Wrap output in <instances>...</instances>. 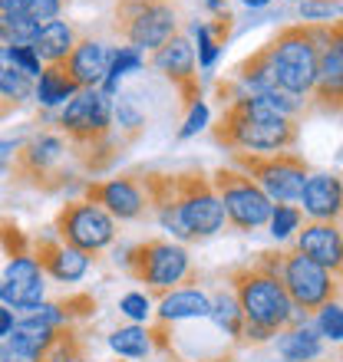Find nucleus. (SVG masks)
<instances>
[{"label":"nucleus","mask_w":343,"mask_h":362,"mask_svg":"<svg viewBox=\"0 0 343 362\" xmlns=\"http://www.w3.org/2000/svg\"><path fill=\"white\" fill-rule=\"evenodd\" d=\"M57 132L69 142V155L79 172L99 175L109 172L116 158L123 155V145L113 129V95L99 86L79 89L57 119Z\"/></svg>","instance_id":"f03ea898"},{"label":"nucleus","mask_w":343,"mask_h":362,"mask_svg":"<svg viewBox=\"0 0 343 362\" xmlns=\"http://www.w3.org/2000/svg\"><path fill=\"white\" fill-rule=\"evenodd\" d=\"M208 320L215 326H218L221 333L228 336L231 343L241 346V333H244V313H241L238 300H235V293H231V286H218L215 293H211V313Z\"/></svg>","instance_id":"b1692460"},{"label":"nucleus","mask_w":343,"mask_h":362,"mask_svg":"<svg viewBox=\"0 0 343 362\" xmlns=\"http://www.w3.org/2000/svg\"><path fill=\"white\" fill-rule=\"evenodd\" d=\"M113 129H119V145H133L145 132V112L133 99H119L113 105Z\"/></svg>","instance_id":"cd10ccee"},{"label":"nucleus","mask_w":343,"mask_h":362,"mask_svg":"<svg viewBox=\"0 0 343 362\" xmlns=\"http://www.w3.org/2000/svg\"><path fill=\"white\" fill-rule=\"evenodd\" d=\"M17 145L13 139H0V175L10 168V162H13V152H17Z\"/></svg>","instance_id":"58836bf2"},{"label":"nucleus","mask_w":343,"mask_h":362,"mask_svg":"<svg viewBox=\"0 0 343 362\" xmlns=\"http://www.w3.org/2000/svg\"><path fill=\"white\" fill-rule=\"evenodd\" d=\"M327 4H334V7H337V4H340V0H327Z\"/></svg>","instance_id":"a18cd8bd"},{"label":"nucleus","mask_w":343,"mask_h":362,"mask_svg":"<svg viewBox=\"0 0 343 362\" xmlns=\"http://www.w3.org/2000/svg\"><path fill=\"white\" fill-rule=\"evenodd\" d=\"M271 57L274 86L287 95L307 99L317 79V27L314 23H291L281 27L264 43Z\"/></svg>","instance_id":"423d86ee"},{"label":"nucleus","mask_w":343,"mask_h":362,"mask_svg":"<svg viewBox=\"0 0 343 362\" xmlns=\"http://www.w3.org/2000/svg\"><path fill=\"white\" fill-rule=\"evenodd\" d=\"M211 188L218 194L221 208H225V224L238 234H251V230L264 228L271 221L274 201L257 188L244 172H238L235 165H221L211 172Z\"/></svg>","instance_id":"9d476101"},{"label":"nucleus","mask_w":343,"mask_h":362,"mask_svg":"<svg viewBox=\"0 0 343 362\" xmlns=\"http://www.w3.org/2000/svg\"><path fill=\"white\" fill-rule=\"evenodd\" d=\"M83 198L99 204L113 221H145L152 214L139 175H119V178L109 181H86Z\"/></svg>","instance_id":"4468645a"},{"label":"nucleus","mask_w":343,"mask_h":362,"mask_svg":"<svg viewBox=\"0 0 343 362\" xmlns=\"http://www.w3.org/2000/svg\"><path fill=\"white\" fill-rule=\"evenodd\" d=\"M340 221H343V214H340ZM340 228H343V224H340Z\"/></svg>","instance_id":"09e8293b"},{"label":"nucleus","mask_w":343,"mask_h":362,"mask_svg":"<svg viewBox=\"0 0 343 362\" xmlns=\"http://www.w3.org/2000/svg\"><path fill=\"white\" fill-rule=\"evenodd\" d=\"M317 27V79L310 95L304 99L300 119L307 115H337L343 103V57L337 49V40L330 33V23H314Z\"/></svg>","instance_id":"ddd939ff"},{"label":"nucleus","mask_w":343,"mask_h":362,"mask_svg":"<svg viewBox=\"0 0 343 362\" xmlns=\"http://www.w3.org/2000/svg\"><path fill=\"white\" fill-rule=\"evenodd\" d=\"M241 4H244V7H251V10H257V7H267L271 0H241Z\"/></svg>","instance_id":"37998d69"},{"label":"nucleus","mask_w":343,"mask_h":362,"mask_svg":"<svg viewBox=\"0 0 343 362\" xmlns=\"http://www.w3.org/2000/svg\"><path fill=\"white\" fill-rule=\"evenodd\" d=\"M300 204H304L307 221H340L343 214V178L340 175H314L307 178L300 191Z\"/></svg>","instance_id":"a211bd4d"},{"label":"nucleus","mask_w":343,"mask_h":362,"mask_svg":"<svg viewBox=\"0 0 343 362\" xmlns=\"http://www.w3.org/2000/svg\"><path fill=\"white\" fill-rule=\"evenodd\" d=\"M13 326H17V316H13V310L0 303V339H7Z\"/></svg>","instance_id":"ea45409f"},{"label":"nucleus","mask_w":343,"mask_h":362,"mask_svg":"<svg viewBox=\"0 0 343 362\" xmlns=\"http://www.w3.org/2000/svg\"><path fill=\"white\" fill-rule=\"evenodd\" d=\"M30 257L37 260L43 274L60 280V284H77V280L86 276V270H89V257L73 247H67V244L57 238H37Z\"/></svg>","instance_id":"f3484780"},{"label":"nucleus","mask_w":343,"mask_h":362,"mask_svg":"<svg viewBox=\"0 0 343 362\" xmlns=\"http://www.w3.org/2000/svg\"><path fill=\"white\" fill-rule=\"evenodd\" d=\"M152 66L169 79L181 95V109L189 112L195 103H201V79H198V59H195V47L189 40L175 33L169 43L152 53Z\"/></svg>","instance_id":"2eb2a0df"},{"label":"nucleus","mask_w":343,"mask_h":362,"mask_svg":"<svg viewBox=\"0 0 343 362\" xmlns=\"http://www.w3.org/2000/svg\"><path fill=\"white\" fill-rule=\"evenodd\" d=\"M277 353L284 362H314L324 356V339L310 326H294V329H281L277 333Z\"/></svg>","instance_id":"4be33fe9"},{"label":"nucleus","mask_w":343,"mask_h":362,"mask_svg":"<svg viewBox=\"0 0 343 362\" xmlns=\"http://www.w3.org/2000/svg\"><path fill=\"white\" fill-rule=\"evenodd\" d=\"M7 49H10V47H7ZM10 53H13L17 66L23 69L30 79H40V73H43V63H40L37 49H33V47H17V49H10Z\"/></svg>","instance_id":"c9c22d12"},{"label":"nucleus","mask_w":343,"mask_h":362,"mask_svg":"<svg viewBox=\"0 0 343 362\" xmlns=\"http://www.w3.org/2000/svg\"><path fill=\"white\" fill-rule=\"evenodd\" d=\"M109 349L123 359H149L152 356V336L145 326H123L109 333Z\"/></svg>","instance_id":"a878e982"},{"label":"nucleus","mask_w":343,"mask_h":362,"mask_svg":"<svg viewBox=\"0 0 343 362\" xmlns=\"http://www.w3.org/2000/svg\"><path fill=\"white\" fill-rule=\"evenodd\" d=\"M195 33H198V66L211 69L215 59H218V53H221V47L215 43V37H211L208 23H195Z\"/></svg>","instance_id":"473e14b6"},{"label":"nucleus","mask_w":343,"mask_h":362,"mask_svg":"<svg viewBox=\"0 0 343 362\" xmlns=\"http://www.w3.org/2000/svg\"><path fill=\"white\" fill-rule=\"evenodd\" d=\"M69 142L53 129H43L33 139L17 145L13 162H10V178L23 185V188L43 191V194H57L77 181V172L67 168Z\"/></svg>","instance_id":"0eeeda50"},{"label":"nucleus","mask_w":343,"mask_h":362,"mask_svg":"<svg viewBox=\"0 0 343 362\" xmlns=\"http://www.w3.org/2000/svg\"><path fill=\"white\" fill-rule=\"evenodd\" d=\"M175 191H179V218L191 240L215 238L225 228V208L211 188V175L205 168H185L175 172Z\"/></svg>","instance_id":"9b49d317"},{"label":"nucleus","mask_w":343,"mask_h":362,"mask_svg":"<svg viewBox=\"0 0 343 362\" xmlns=\"http://www.w3.org/2000/svg\"><path fill=\"white\" fill-rule=\"evenodd\" d=\"M77 40H79V30L69 20H50V23L40 27L37 40H33V49H37L40 63L50 66V63H63L73 53Z\"/></svg>","instance_id":"412c9836"},{"label":"nucleus","mask_w":343,"mask_h":362,"mask_svg":"<svg viewBox=\"0 0 343 362\" xmlns=\"http://www.w3.org/2000/svg\"><path fill=\"white\" fill-rule=\"evenodd\" d=\"M254 264H261L264 270L284 284L291 303L300 310V313L314 316L317 310H324L327 303H340L343 300V284L334 274H327L324 267H317L314 260H307L297 247L287 250H257Z\"/></svg>","instance_id":"20e7f679"},{"label":"nucleus","mask_w":343,"mask_h":362,"mask_svg":"<svg viewBox=\"0 0 343 362\" xmlns=\"http://www.w3.org/2000/svg\"><path fill=\"white\" fill-rule=\"evenodd\" d=\"M211 139L228 152H287L300 139V122L281 112L267 93H244L221 109Z\"/></svg>","instance_id":"f257e3e1"},{"label":"nucleus","mask_w":343,"mask_h":362,"mask_svg":"<svg viewBox=\"0 0 343 362\" xmlns=\"http://www.w3.org/2000/svg\"><path fill=\"white\" fill-rule=\"evenodd\" d=\"M208 30H211V37H215V43H218V47H225V43H228V37H231V30H235V13H231L228 7L218 10V17L208 23Z\"/></svg>","instance_id":"4c0bfd02"},{"label":"nucleus","mask_w":343,"mask_h":362,"mask_svg":"<svg viewBox=\"0 0 343 362\" xmlns=\"http://www.w3.org/2000/svg\"><path fill=\"white\" fill-rule=\"evenodd\" d=\"M53 234L57 240H63L67 247L79 250L86 257L93 254H103L109 244L116 240V221L106 214L99 204L86 198H77V201H67L63 208L57 211L53 218Z\"/></svg>","instance_id":"f8f14e48"},{"label":"nucleus","mask_w":343,"mask_h":362,"mask_svg":"<svg viewBox=\"0 0 343 362\" xmlns=\"http://www.w3.org/2000/svg\"><path fill=\"white\" fill-rule=\"evenodd\" d=\"M205 4H208L211 10H225V4H221V0H205Z\"/></svg>","instance_id":"c03bdc74"},{"label":"nucleus","mask_w":343,"mask_h":362,"mask_svg":"<svg viewBox=\"0 0 343 362\" xmlns=\"http://www.w3.org/2000/svg\"><path fill=\"white\" fill-rule=\"evenodd\" d=\"M83 362H86V359H83Z\"/></svg>","instance_id":"3c124183"},{"label":"nucleus","mask_w":343,"mask_h":362,"mask_svg":"<svg viewBox=\"0 0 343 362\" xmlns=\"http://www.w3.org/2000/svg\"><path fill=\"white\" fill-rule=\"evenodd\" d=\"M109 53H113V49L106 47V43L79 33L77 47L63 59V66H67V73L73 76V83H77L79 89H93V86H99L106 79V73H109Z\"/></svg>","instance_id":"6ab92c4d"},{"label":"nucleus","mask_w":343,"mask_h":362,"mask_svg":"<svg viewBox=\"0 0 343 362\" xmlns=\"http://www.w3.org/2000/svg\"><path fill=\"white\" fill-rule=\"evenodd\" d=\"M123 267L135 284H145V290H149L145 296H155V300H162L175 286L198 284V270L191 267L189 250L169 238H149L129 247L123 257Z\"/></svg>","instance_id":"39448f33"},{"label":"nucleus","mask_w":343,"mask_h":362,"mask_svg":"<svg viewBox=\"0 0 343 362\" xmlns=\"http://www.w3.org/2000/svg\"><path fill=\"white\" fill-rule=\"evenodd\" d=\"M317 333L320 339H330V343H340L343 339V306L340 303H327L324 310H317Z\"/></svg>","instance_id":"7c9ffc66"},{"label":"nucleus","mask_w":343,"mask_h":362,"mask_svg":"<svg viewBox=\"0 0 343 362\" xmlns=\"http://www.w3.org/2000/svg\"><path fill=\"white\" fill-rule=\"evenodd\" d=\"M119 313H125L133 323H145L149 313H152V303H149L145 293H125L123 300H119Z\"/></svg>","instance_id":"72a5a7b5"},{"label":"nucleus","mask_w":343,"mask_h":362,"mask_svg":"<svg viewBox=\"0 0 343 362\" xmlns=\"http://www.w3.org/2000/svg\"><path fill=\"white\" fill-rule=\"evenodd\" d=\"M340 362H343V349H340Z\"/></svg>","instance_id":"de8ad7c7"},{"label":"nucleus","mask_w":343,"mask_h":362,"mask_svg":"<svg viewBox=\"0 0 343 362\" xmlns=\"http://www.w3.org/2000/svg\"><path fill=\"white\" fill-rule=\"evenodd\" d=\"M27 0H0V13H23Z\"/></svg>","instance_id":"a19ab883"},{"label":"nucleus","mask_w":343,"mask_h":362,"mask_svg":"<svg viewBox=\"0 0 343 362\" xmlns=\"http://www.w3.org/2000/svg\"><path fill=\"white\" fill-rule=\"evenodd\" d=\"M205 122H208V105H205V103H195L189 109V119H185V125L179 129V139H191V135L198 132V129H205Z\"/></svg>","instance_id":"e433bc0d"},{"label":"nucleus","mask_w":343,"mask_h":362,"mask_svg":"<svg viewBox=\"0 0 343 362\" xmlns=\"http://www.w3.org/2000/svg\"><path fill=\"white\" fill-rule=\"evenodd\" d=\"M211 313V296L198 284L175 286L159 300L155 320L159 323H185V320H208Z\"/></svg>","instance_id":"aec40b11"},{"label":"nucleus","mask_w":343,"mask_h":362,"mask_svg":"<svg viewBox=\"0 0 343 362\" xmlns=\"http://www.w3.org/2000/svg\"><path fill=\"white\" fill-rule=\"evenodd\" d=\"M267 224H271V234L281 240V238H287V234H294V230L304 224V211L297 208V204H274Z\"/></svg>","instance_id":"c85d7f7f"},{"label":"nucleus","mask_w":343,"mask_h":362,"mask_svg":"<svg viewBox=\"0 0 343 362\" xmlns=\"http://www.w3.org/2000/svg\"><path fill=\"white\" fill-rule=\"evenodd\" d=\"M337 115H343V103H340V112H337Z\"/></svg>","instance_id":"49530a36"},{"label":"nucleus","mask_w":343,"mask_h":362,"mask_svg":"<svg viewBox=\"0 0 343 362\" xmlns=\"http://www.w3.org/2000/svg\"><path fill=\"white\" fill-rule=\"evenodd\" d=\"M63 4H67V0H27V10H23V13H27L30 20H37L40 27H43V23H50V20L60 17Z\"/></svg>","instance_id":"f704fd0d"},{"label":"nucleus","mask_w":343,"mask_h":362,"mask_svg":"<svg viewBox=\"0 0 343 362\" xmlns=\"http://www.w3.org/2000/svg\"><path fill=\"white\" fill-rule=\"evenodd\" d=\"M53 303H57L63 323L86 320V316L96 313V296H89V293H69V296H63V300H53Z\"/></svg>","instance_id":"c756f323"},{"label":"nucleus","mask_w":343,"mask_h":362,"mask_svg":"<svg viewBox=\"0 0 343 362\" xmlns=\"http://www.w3.org/2000/svg\"><path fill=\"white\" fill-rule=\"evenodd\" d=\"M77 93H79V86L73 83V76L67 73L63 63H50V66H43L37 86H33V95H37L47 109H53V105H67Z\"/></svg>","instance_id":"5701e85b"},{"label":"nucleus","mask_w":343,"mask_h":362,"mask_svg":"<svg viewBox=\"0 0 343 362\" xmlns=\"http://www.w3.org/2000/svg\"><path fill=\"white\" fill-rule=\"evenodd\" d=\"M113 33L139 53H155L179 33V10L172 0H116Z\"/></svg>","instance_id":"6e6552de"},{"label":"nucleus","mask_w":343,"mask_h":362,"mask_svg":"<svg viewBox=\"0 0 343 362\" xmlns=\"http://www.w3.org/2000/svg\"><path fill=\"white\" fill-rule=\"evenodd\" d=\"M330 33H334L337 49H340V57H343V20H334V23H330Z\"/></svg>","instance_id":"79ce46f5"},{"label":"nucleus","mask_w":343,"mask_h":362,"mask_svg":"<svg viewBox=\"0 0 343 362\" xmlns=\"http://www.w3.org/2000/svg\"><path fill=\"white\" fill-rule=\"evenodd\" d=\"M33 79L17 66V59L7 47H0V99H10V103L23 105L33 95Z\"/></svg>","instance_id":"393cba45"},{"label":"nucleus","mask_w":343,"mask_h":362,"mask_svg":"<svg viewBox=\"0 0 343 362\" xmlns=\"http://www.w3.org/2000/svg\"><path fill=\"white\" fill-rule=\"evenodd\" d=\"M40 33V23L30 20L27 13H0V47H33Z\"/></svg>","instance_id":"bb28decb"},{"label":"nucleus","mask_w":343,"mask_h":362,"mask_svg":"<svg viewBox=\"0 0 343 362\" xmlns=\"http://www.w3.org/2000/svg\"><path fill=\"white\" fill-rule=\"evenodd\" d=\"M294 247L317 267L334 274L343 284V228L340 221H304L297 228Z\"/></svg>","instance_id":"dca6fc26"},{"label":"nucleus","mask_w":343,"mask_h":362,"mask_svg":"<svg viewBox=\"0 0 343 362\" xmlns=\"http://www.w3.org/2000/svg\"><path fill=\"white\" fill-rule=\"evenodd\" d=\"M225 284L231 286V293L238 300L241 313H244V323L257 326L264 333L277 336L281 329H294V326H304L310 316L300 313L291 296H287L284 284L277 280L271 270H264L254 260H244V264H231L225 270Z\"/></svg>","instance_id":"7ed1b4c3"},{"label":"nucleus","mask_w":343,"mask_h":362,"mask_svg":"<svg viewBox=\"0 0 343 362\" xmlns=\"http://www.w3.org/2000/svg\"><path fill=\"white\" fill-rule=\"evenodd\" d=\"M0 280H7V284H30V280H43V270H40V264L30 254H20V257H10Z\"/></svg>","instance_id":"2f4dec72"},{"label":"nucleus","mask_w":343,"mask_h":362,"mask_svg":"<svg viewBox=\"0 0 343 362\" xmlns=\"http://www.w3.org/2000/svg\"><path fill=\"white\" fill-rule=\"evenodd\" d=\"M340 10H343V7H340Z\"/></svg>","instance_id":"8fccbe9b"},{"label":"nucleus","mask_w":343,"mask_h":362,"mask_svg":"<svg viewBox=\"0 0 343 362\" xmlns=\"http://www.w3.org/2000/svg\"><path fill=\"white\" fill-rule=\"evenodd\" d=\"M231 165L248 175L257 188L277 204L300 201V191H304L307 178H310V165L297 152H271V155L231 152Z\"/></svg>","instance_id":"1a4fd4ad"}]
</instances>
